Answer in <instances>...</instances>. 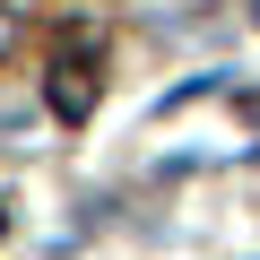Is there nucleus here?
Masks as SVG:
<instances>
[{"mask_svg":"<svg viewBox=\"0 0 260 260\" xmlns=\"http://www.w3.org/2000/svg\"><path fill=\"white\" fill-rule=\"evenodd\" d=\"M44 95H52L61 121H87V113H95V61H87V52L52 61V87H44Z\"/></svg>","mask_w":260,"mask_h":260,"instance_id":"1","label":"nucleus"}]
</instances>
